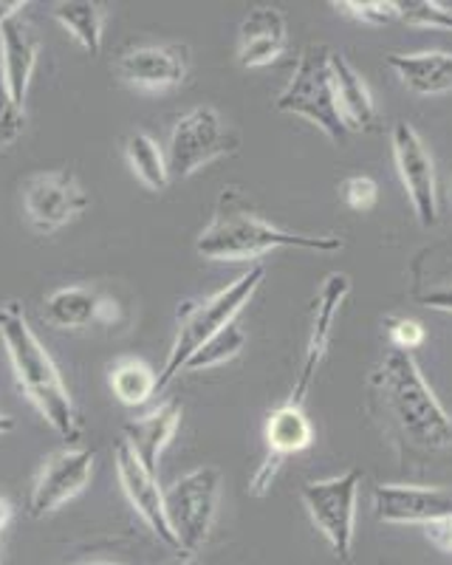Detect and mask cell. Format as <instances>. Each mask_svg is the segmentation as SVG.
<instances>
[{
  "mask_svg": "<svg viewBox=\"0 0 452 565\" xmlns=\"http://www.w3.org/2000/svg\"><path fill=\"white\" fill-rule=\"evenodd\" d=\"M0 342H3L18 387L32 402L34 411L65 444H79L85 427L77 405H74L57 362L34 334L32 322L20 302L12 300L0 306Z\"/></svg>",
  "mask_w": 452,
  "mask_h": 565,
  "instance_id": "cell-1",
  "label": "cell"
},
{
  "mask_svg": "<svg viewBox=\"0 0 452 565\" xmlns=\"http://www.w3.org/2000/svg\"><path fill=\"white\" fill-rule=\"evenodd\" d=\"M275 249L336 252L343 249V238L336 235H294L255 215L238 190H224L215 204L213 221L201 230L195 252L213 264H244L258 260Z\"/></svg>",
  "mask_w": 452,
  "mask_h": 565,
  "instance_id": "cell-2",
  "label": "cell"
},
{
  "mask_svg": "<svg viewBox=\"0 0 452 565\" xmlns=\"http://www.w3.org/2000/svg\"><path fill=\"white\" fill-rule=\"evenodd\" d=\"M374 387L407 444L424 452L452 447L450 413L424 382L413 353L399 351V348L385 353V360L374 373Z\"/></svg>",
  "mask_w": 452,
  "mask_h": 565,
  "instance_id": "cell-3",
  "label": "cell"
},
{
  "mask_svg": "<svg viewBox=\"0 0 452 565\" xmlns=\"http://www.w3.org/2000/svg\"><path fill=\"white\" fill-rule=\"evenodd\" d=\"M266 277V266L255 264L249 266V271L238 277V280L226 282L224 289H218L215 295L204 297V300H190L181 302L179 320H175V337L173 345H170L168 362H164L162 373H159V393L170 385V382L184 373V365L193 360V353L198 348L207 345L218 331H224L226 326H233L235 317L244 311V306L252 300V295L258 291V286Z\"/></svg>",
  "mask_w": 452,
  "mask_h": 565,
  "instance_id": "cell-4",
  "label": "cell"
},
{
  "mask_svg": "<svg viewBox=\"0 0 452 565\" xmlns=\"http://www.w3.org/2000/svg\"><path fill=\"white\" fill-rule=\"evenodd\" d=\"M275 108L280 114H294L309 119L314 128L323 130L331 141H345V128L334 97V79H331V49L323 43L305 45L300 63L291 74L289 85L278 94Z\"/></svg>",
  "mask_w": 452,
  "mask_h": 565,
  "instance_id": "cell-5",
  "label": "cell"
},
{
  "mask_svg": "<svg viewBox=\"0 0 452 565\" xmlns=\"http://www.w3.org/2000/svg\"><path fill=\"white\" fill-rule=\"evenodd\" d=\"M220 501V472L215 467L190 469L164 489V514L181 552L195 554L209 537Z\"/></svg>",
  "mask_w": 452,
  "mask_h": 565,
  "instance_id": "cell-6",
  "label": "cell"
},
{
  "mask_svg": "<svg viewBox=\"0 0 452 565\" xmlns=\"http://www.w3.org/2000/svg\"><path fill=\"white\" fill-rule=\"evenodd\" d=\"M359 487L362 469H348L343 476L325 478V481H305L300 489L311 523L340 559H351V554H354Z\"/></svg>",
  "mask_w": 452,
  "mask_h": 565,
  "instance_id": "cell-7",
  "label": "cell"
},
{
  "mask_svg": "<svg viewBox=\"0 0 452 565\" xmlns=\"http://www.w3.org/2000/svg\"><path fill=\"white\" fill-rule=\"evenodd\" d=\"M235 148V136L229 134L220 114L209 105L187 110L170 130L168 153L170 179H190L215 159Z\"/></svg>",
  "mask_w": 452,
  "mask_h": 565,
  "instance_id": "cell-8",
  "label": "cell"
},
{
  "mask_svg": "<svg viewBox=\"0 0 452 565\" xmlns=\"http://www.w3.org/2000/svg\"><path fill=\"white\" fill-rule=\"evenodd\" d=\"M90 206L83 181L72 170H45L23 186V212L37 235H52Z\"/></svg>",
  "mask_w": 452,
  "mask_h": 565,
  "instance_id": "cell-9",
  "label": "cell"
},
{
  "mask_svg": "<svg viewBox=\"0 0 452 565\" xmlns=\"http://www.w3.org/2000/svg\"><path fill=\"white\" fill-rule=\"evenodd\" d=\"M94 476V452L83 444H65L57 452L45 458L43 467L34 476L26 509L34 521H43L49 514L60 512L65 503H72L90 483Z\"/></svg>",
  "mask_w": 452,
  "mask_h": 565,
  "instance_id": "cell-10",
  "label": "cell"
},
{
  "mask_svg": "<svg viewBox=\"0 0 452 565\" xmlns=\"http://www.w3.org/2000/svg\"><path fill=\"white\" fill-rule=\"evenodd\" d=\"M390 145H394L396 170H399L407 199L413 204L416 218L424 230H430L439 224V193H435V170L430 150L424 148L419 130L407 122L394 125Z\"/></svg>",
  "mask_w": 452,
  "mask_h": 565,
  "instance_id": "cell-11",
  "label": "cell"
},
{
  "mask_svg": "<svg viewBox=\"0 0 452 565\" xmlns=\"http://www.w3.org/2000/svg\"><path fill=\"white\" fill-rule=\"evenodd\" d=\"M351 295V277L343 275V271H334L323 280L320 291H316L314 311H311V331L309 342H305L303 353V365H300V376L291 387V396L286 398L289 405H305V396L311 391V382L316 376V367L325 360V353L331 348V337H334V322L340 317V309L343 302L348 300Z\"/></svg>",
  "mask_w": 452,
  "mask_h": 565,
  "instance_id": "cell-12",
  "label": "cell"
},
{
  "mask_svg": "<svg viewBox=\"0 0 452 565\" xmlns=\"http://www.w3.org/2000/svg\"><path fill=\"white\" fill-rule=\"evenodd\" d=\"M117 77L136 90H170L184 83L190 68L187 45L144 43L130 45L117 57Z\"/></svg>",
  "mask_w": 452,
  "mask_h": 565,
  "instance_id": "cell-13",
  "label": "cell"
},
{
  "mask_svg": "<svg viewBox=\"0 0 452 565\" xmlns=\"http://www.w3.org/2000/svg\"><path fill=\"white\" fill-rule=\"evenodd\" d=\"M263 441H266V456L260 467L255 469L252 483H249V494L252 498H263L269 492L271 481L278 476L280 463L294 452H303L314 441V427H311L309 416L300 405H289L283 402L280 407L269 413L263 427Z\"/></svg>",
  "mask_w": 452,
  "mask_h": 565,
  "instance_id": "cell-14",
  "label": "cell"
},
{
  "mask_svg": "<svg viewBox=\"0 0 452 565\" xmlns=\"http://www.w3.org/2000/svg\"><path fill=\"white\" fill-rule=\"evenodd\" d=\"M114 467H117L119 487H122L125 498H128L130 509L144 521V526L162 540L164 546H175V537L168 526V514H164V489L159 487V476L150 472L136 452L130 450L128 441H119L114 450Z\"/></svg>",
  "mask_w": 452,
  "mask_h": 565,
  "instance_id": "cell-15",
  "label": "cell"
},
{
  "mask_svg": "<svg viewBox=\"0 0 452 565\" xmlns=\"http://www.w3.org/2000/svg\"><path fill=\"white\" fill-rule=\"evenodd\" d=\"M45 320L57 328L79 331V328L105 326L114 328L125 320L122 306L114 297L103 295L94 286H60L45 297Z\"/></svg>",
  "mask_w": 452,
  "mask_h": 565,
  "instance_id": "cell-16",
  "label": "cell"
},
{
  "mask_svg": "<svg viewBox=\"0 0 452 565\" xmlns=\"http://www.w3.org/2000/svg\"><path fill=\"white\" fill-rule=\"evenodd\" d=\"M374 509L381 523H427L452 512V494L441 487H405V483H379L374 489Z\"/></svg>",
  "mask_w": 452,
  "mask_h": 565,
  "instance_id": "cell-17",
  "label": "cell"
},
{
  "mask_svg": "<svg viewBox=\"0 0 452 565\" xmlns=\"http://www.w3.org/2000/svg\"><path fill=\"white\" fill-rule=\"evenodd\" d=\"M40 63V34L26 14H18L0 29V77L14 103L26 108L29 85Z\"/></svg>",
  "mask_w": 452,
  "mask_h": 565,
  "instance_id": "cell-18",
  "label": "cell"
},
{
  "mask_svg": "<svg viewBox=\"0 0 452 565\" xmlns=\"http://www.w3.org/2000/svg\"><path fill=\"white\" fill-rule=\"evenodd\" d=\"M181 418H184V405H181L179 398H164L162 405H155L144 416L130 418L125 424V441L136 452V458L155 476H159L162 452L168 450V444L179 433Z\"/></svg>",
  "mask_w": 452,
  "mask_h": 565,
  "instance_id": "cell-19",
  "label": "cell"
},
{
  "mask_svg": "<svg viewBox=\"0 0 452 565\" xmlns=\"http://www.w3.org/2000/svg\"><path fill=\"white\" fill-rule=\"evenodd\" d=\"M289 45V29L280 9L258 7L246 14L238 32V63L244 68L271 65Z\"/></svg>",
  "mask_w": 452,
  "mask_h": 565,
  "instance_id": "cell-20",
  "label": "cell"
},
{
  "mask_svg": "<svg viewBox=\"0 0 452 565\" xmlns=\"http://www.w3.org/2000/svg\"><path fill=\"white\" fill-rule=\"evenodd\" d=\"M331 79H334V97L340 116H343L348 134H362V130H374L376 125V105L370 97L368 85L359 77V71L343 57V54L331 52Z\"/></svg>",
  "mask_w": 452,
  "mask_h": 565,
  "instance_id": "cell-21",
  "label": "cell"
},
{
  "mask_svg": "<svg viewBox=\"0 0 452 565\" xmlns=\"http://www.w3.org/2000/svg\"><path fill=\"white\" fill-rule=\"evenodd\" d=\"M388 65L396 71L407 90L419 97H435L452 90V54L450 52H419L390 54Z\"/></svg>",
  "mask_w": 452,
  "mask_h": 565,
  "instance_id": "cell-22",
  "label": "cell"
},
{
  "mask_svg": "<svg viewBox=\"0 0 452 565\" xmlns=\"http://www.w3.org/2000/svg\"><path fill=\"white\" fill-rule=\"evenodd\" d=\"M52 18L83 52H103L105 20H108V9L103 3H97V0H60L52 7Z\"/></svg>",
  "mask_w": 452,
  "mask_h": 565,
  "instance_id": "cell-23",
  "label": "cell"
},
{
  "mask_svg": "<svg viewBox=\"0 0 452 565\" xmlns=\"http://www.w3.org/2000/svg\"><path fill=\"white\" fill-rule=\"evenodd\" d=\"M122 153L128 161L130 173L142 181L148 190L162 193L170 184V168H168V153L159 141L144 130H130L122 141Z\"/></svg>",
  "mask_w": 452,
  "mask_h": 565,
  "instance_id": "cell-24",
  "label": "cell"
},
{
  "mask_svg": "<svg viewBox=\"0 0 452 565\" xmlns=\"http://www.w3.org/2000/svg\"><path fill=\"white\" fill-rule=\"evenodd\" d=\"M108 387L125 407H142L159 393V373L139 356H122L108 367Z\"/></svg>",
  "mask_w": 452,
  "mask_h": 565,
  "instance_id": "cell-25",
  "label": "cell"
},
{
  "mask_svg": "<svg viewBox=\"0 0 452 565\" xmlns=\"http://www.w3.org/2000/svg\"><path fill=\"white\" fill-rule=\"evenodd\" d=\"M246 345V334L240 331L238 326H226L224 331L213 337L204 348L193 353V360L184 365V373H201V371H209V367H220L226 365L229 360H235Z\"/></svg>",
  "mask_w": 452,
  "mask_h": 565,
  "instance_id": "cell-26",
  "label": "cell"
},
{
  "mask_svg": "<svg viewBox=\"0 0 452 565\" xmlns=\"http://www.w3.org/2000/svg\"><path fill=\"white\" fill-rule=\"evenodd\" d=\"M399 20H405L407 26L419 29H444L452 32V9L435 0H399Z\"/></svg>",
  "mask_w": 452,
  "mask_h": 565,
  "instance_id": "cell-27",
  "label": "cell"
},
{
  "mask_svg": "<svg viewBox=\"0 0 452 565\" xmlns=\"http://www.w3.org/2000/svg\"><path fill=\"white\" fill-rule=\"evenodd\" d=\"M23 130H26V108L14 103L7 83L0 77V150L12 148Z\"/></svg>",
  "mask_w": 452,
  "mask_h": 565,
  "instance_id": "cell-28",
  "label": "cell"
},
{
  "mask_svg": "<svg viewBox=\"0 0 452 565\" xmlns=\"http://www.w3.org/2000/svg\"><path fill=\"white\" fill-rule=\"evenodd\" d=\"M334 7L345 9L351 18L370 23V26H388L399 18V9L390 0H343V3H334Z\"/></svg>",
  "mask_w": 452,
  "mask_h": 565,
  "instance_id": "cell-29",
  "label": "cell"
},
{
  "mask_svg": "<svg viewBox=\"0 0 452 565\" xmlns=\"http://www.w3.org/2000/svg\"><path fill=\"white\" fill-rule=\"evenodd\" d=\"M340 193H343V201L354 212H370L376 201H379V186L368 175H351V179H345Z\"/></svg>",
  "mask_w": 452,
  "mask_h": 565,
  "instance_id": "cell-30",
  "label": "cell"
},
{
  "mask_svg": "<svg viewBox=\"0 0 452 565\" xmlns=\"http://www.w3.org/2000/svg\"><path fill=\"white\" fill-rule=\"evenodd\" d=\"M388 337L390 342H394V348L410 353L413 348H419L421 342H424V328H421V322L416 320H396L394 326H390Z\"/></svg>",
  "mask_w": 452,
  "mask_h": 565,
  "instance_id": "cell-31",
  "label": "cell"
},
{
  "mask_svg": "<svg viewBox=\"0 0 452 565\" xmlns=\"http://www.w3.org/2000/svg\"><path fill=\"white\" fill-rule=\"evenodd\" d=\"M424 534H427V540H430V543H433L435 548H441V552L452 554V512L444 514V518H439V521L427 523Z\"/></svg>",
  "mask_w": 452,
  "mask_h": 565,
  "instance_id": "cell-32",
  "label": "cell"
},
{
  "mask_svg": "<svg viewBox=\"0 0 452 565\" xmlns=\"http://www.w3.org/2000/svg\"><path fill=\"white\" fill-rule=\"evenodd\" d=\"M419 302L421 306H427V309L452 311V280L439 282V286H433L430 291L419 295Z\"/></svg>",
  "mask_w": 452,
  "mask_h": 565,
  "instance_id": "cell-33",
  "label": "cell"
},
{
  "mask_svg": "<svg viewBox=\"0 0 452 565\" xmlns=\"http://www.w3.org/2000/svg\"><path fill=\"white\" fill-rule=\"evenodd\" d=\"M23 9H26V0H0V29L7 26L12 18L23 14Z\"/></svg>",
  "mask_w": 452,
  "mask_h": 565,
  "instance_id": "cell-34",
  "label": "cell"
},
{
  "mask_svg": "<svg viewBox=\"0 0 452 565\" xmlns=\"http://www.w3.org/2000/svg\"><path fill=\"white\" fill-rule=\"evenodd\" d=\"M12 503L7 501V498H0V534H3V529L9 526V523H12Z\"/></svg>",
  "mask_w": 452,
  "mask_h": 565,
  "instance_id": "cell-35",
  "label": "cell"
},
{
  "mask_svg": "<svg viewBox=\"0 0 452 565\" xmlns=\"http://www.w3.org/2000/svg\"><path fill=\"white\" fill-rule=\"evenodd\" d=\"M12 430H14V418L0 413V436H7V433H12Z\"/></svg>",
  "mask_w": 452,
  "mask_h": 565,
  "instance_id": "cell-36",
  "label": "cell"
},
{
  "mask_svg": "<svg viewBox=\"0 0 452 565\" xmlns=\"http://www.w3.org/2000/svg\"><path fill=\"white\" fill-rule=\"evenodd\" d=\"M175 565H198V563H195V559H181V563H175Z\"/></svg>",
  "mask_w": 452,
  "mask_h": 565,
  "instance_id": "cell-37",
  "label": "cell"
},
{
  "mask_svg": "<svg viewBox=\"0 0 452 565\" xmlns=\"http://www.w3.org/2000/svg\"><path fill=\"white\" fill-rule=\"evenodd\" d=\"M83 565H122V563H83Z\"/></svg>",
  "mask_w": 452,
  "mask_h": 565,
  "instance_id": "cell-38",
  "label": "cell"
},
{
  "mask_svg": "<svg viewBox=\"0 0 452 565\" xmlns=\"http://www.w3.org/2000/svg\"><path fill=\"white\" fill-rule=\"evenodd\" d=\"M450 195H452V184H450Z\"/></svg>",
  "mask_w": 452,
  "mask_h": 565,
  "instance_id": "cell-39",
  "label": "cell"
}]
</instances>
